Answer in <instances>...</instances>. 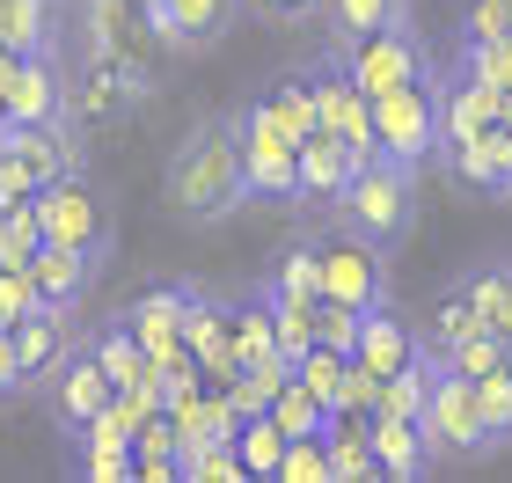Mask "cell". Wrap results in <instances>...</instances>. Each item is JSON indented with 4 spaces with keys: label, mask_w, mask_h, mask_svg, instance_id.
<instances>
[{
    "label": "cell",
    "mask_w": 512,
    "mask_h": 483,
    "mask_svg": "<svg viewBox=\"0 0 512 483\" xmlns=\"http://www.w3.org/2000/svg\"><path fill=\"white\" fill-rule=\"evenodd\" d=\"M249 169H242V140H235V118H198L191 132L176 140L169 169H161V213L176 227H220L249 205Z\"/></svg>",
    "instance_id": "1"
},
{
    "label": "cell",
    "mask_w": 512,
    "mask_h": 483,
    "mask_svg": "<svg viewBox=\"0 0 512 483\" xmlns=\"http://www.w3.org/2000/svg\"><path fill=\"white\" fill-rule=\"evenodd\" d=\"M330 227H344V235H359L374 249H395L417 227V169L395 154H366L352 183H344V198L330 205Z\"/></svg>",
    "instance_id": "2"
},
{
    "label": "cell",
    "mask_w": 512,
    "mask_h": 483,
    "mask_svg": "<svg viewBox=\"0 0 512 483\" xmlns=\"http://www.w3.org/2000/svg\"><path fill=\"white\" fill-rule=\"evenodd\" d=\"M227 118H235V140H242L249 191H256V198L293 205V198H300V140L271 118V103H264V96H242L235 110H227Z\"/></svg>",
    "instance_id": "3"
},
{
    "label": "cell",
    "mask_w": 512,
    "mask_h": 483,
    "mask_svg": "<svg viewBox=\"0 0 512 483\" xmlns=\"http://www.w3.org/2000/svg\"><path fill=\"white\" fill-rule=\"evenodd\" d=\"M37 213H44V242L81 249V257H96V264L110 257V235H118V220H110V198L88 183V169L44 183V191H37Z\"/></svg>",
    "instance_id": "4"
},
{
    "label": "cell",
    "mask_w": 512,
    "mask_h": 483,
    "mask_svg": "<svg viewBox=\"0 0 512 483\" xmlns=\"http://www.w3.org/2000/svg\"><path fill=\"white\" fill-rule=\"evenodd\" d=\"M425 432H432L439 462H476V454H491V447H498L491 418H483V388H476L469 374H454V366H439V374H432Z\"/></svg>",
    "instance_id": "5"
},
{
    "label": "cell",
    "mask_w": 512,
    "mask_h": 483,
    "mask_svg": "<svg viewBox=\"0 0 512 483\" xmlns=\"http://www.w3.org/2000/svg\"><path fill=\"white\" fill-rule=\"evenodd\" d=\"M374 132H381V154L410 161V169L439 161V81H410L374 96Z\"/></svg>",
    "instance_id": "6"
},
{
    "label": "cell",
    "mask_w": 512,
    "mask_h": 483,
    "mask_svg": "<svg viewBox=\"0 0 512 483\" xmlns=\"http://www.w3.org/2000/svg\"><path fill=\"white\" fill-rule=\"evenodd\" d=\"M344 66L359 74L366 96H388V88L432 81V52H425V37H417L410 22H388V30H374L366 44H352V52H344Z\"/></svg>",
    "instance_id": "7"
},
{
    "label": "cell",
    "mask_w": 512,
    "mask_h": 483,
    "mask_svg": "<svg viewBox=\"0 0 512 483\" xmlns=\"http://www.w3.org/2000/svg\"><path fill=\"white\" fill-rule=\"evenodd\" d=\"M388 249H374V242H359V235H337L322 242V301H344V308H381L388 301Z\"/></svg>",
    "instance_id": "8"
},
{
    "label": "cell",
    "mask_w": 512,
    "mask_h": 483,
    "mask_svg": "<svg viewBox=\"0 0 512 483\" xmlns=\"http://www.w3.org/2000/svg\"><path fill=\"white\" fill-rule=\"evenodd\" d=\"M44 403H52V425L74 440V432L88 425V418H103L110 403H118V381H110V366H103V352L81 337V352L52 374V388H44Z\"/></svg>",
    "instance_id": "9"
},
{
    "label": "cell",
    "mask_w": 512,
    "mask_h": 483,
    "mask_svg": "<svg viewBox=\"0 0 512 483\" xmlns=\"http://www.w3.org/2000/svg\"><path fill=\"white\" fill-rule=\"evenodd\" d=\"M74 469L96 476V483H132L139 476V418H132L125 396L74 432Z\"/></svg>",
    "instance_id": "10"
},
{
    "label": "cell",
    "mask_w": 512,
    "mask_h": 483,
    "mask_svg": "<svg viewBox=\"0 0 512 483\" xmlns=\"http://www.w3.org/2000/svg\"><path fill=\"white\" fill-rule=\"evenodd\" d=\"M81 337L88 330L74 322V308H37V315L15 322V352H22V381H30V396L52 388V374L81 352Z\"/></svg>",
    "instance_id": "11"
},
{
    "label": "cell",
    "mask_w": 512,
    "mask_h": 483,
    "mask_svg": "<svg viewBox=\"0 0 512 483\" xmlns=\"http://www.w3.org/2000/svg\"><path fill=\"white\" fill-rule=\"evenodd\" d=\"M498 118H505V88H491L483 74H469V66L454 59V74L439 81V147L476 140V132H491Z\"/></svg>",
    "instance_id": "12"
},
{
    "label": "cell",
    "mask_w": 512,
    "mask_h": 483,
    "mask_svg": "<svg viewBox=\"0 0 512 483\" xmlns=\"http://www.w3.org/2000/svg\"><path fill=\"white\" fill-rule=\"evenodd\" d=\"M439 169H447L461 191H483V198H512V125L498 118L491 132L461 147H439Z\"/></svg>",
    "instance_id": "13"
},
{
    "label": "cell",
    "mask_w": 512,
    "mask_h": 483,
    "mask_svg": "<svg viewBox=\"0 0 512 483\" xmlns=\"http://www.w3.org/2000/svg\"><path fill=\"white\" fill-rule=\"evenodd\" d=\"M242 15H249V0H169L154 15V30L169 52H213V44H227V30Z\"/></svg>",
    "instance_id": "14"
},
{
    "label": "cell",
    "mask_w": 512,
    "mask_h": 483,
    "mask_svg": "<svg viewBox=\"0 0 512 483\" xmlns=\"http://www.w3.org/2000/svg\"><path fill=\"white\" fill-rule=\"evenodd\" d=\"M74 110V88H66L59 59L52 52H30L15 66V88H8V125H59Z\"/></svg>",
    "instance_id": "15"
},
{
    "label": "cell",
    "mask_w": 512,
    "mask_h": 483,
    "mask_svg": "<svg viewBox=\"0 0 512 483\" xmlns=\"http://www.w3.org/2000/svg\"><path fill=\"white\" fill-rule=\"evenodd\" d=\"M359 154L337 140V132H308L300 140V198L293 205H315V213H330V205L344 198V183H352Z\"/></svg>",
    "instance_id": "16"
},
{
    "label": "cell",
    "mask_w": 512,
    "mask_h": 483,
    "mask_svg": "<svg viewBox=\"0 0 512 483\" xmlns=\"http://www.w3.org/2000/svg\"><path fill=\"white\" fill-rule=\"evenodd\" d=\"M352 359H359V366H374V374L388 381V374H403L410 359H425V337H417L410 322L381 301V308H366V315H359V344H352Z\"/></svg>",
    "instance_id": "17"
},
{
    "label": "cell",
    "mask_w": 512,
    "mask_h": 483,
    "mask_svg": "<svg viewBox=\"0 0 512 483\" xmlns=\"http://www.w3.org/2000/svg\"><path fill=\"white\" fill-rule=\"evenodd\" d=\"M374 454H381V476H395V483L432 476V462H439L425 418H388V410H374Z\"/></svg>",
    "instance_id": "18"
},
{
    "label": "cell",
    "mask_w": 512,
    "mask_h": 483,
    "mask_svg": "<svg viewBox=\"0 0 512 483\" xmlns=\"http://www.w3.org/2000/svg\"><path fill=\"white\" fill-rule=\"evenodd\" d=\"M191 301H198V286H154V293H139V301L125 308V322H132V337L161 359V352H176V344H183Z\"/></svg>",
    "instance_id": "19"
},
{
    "label": "cell",
    "mask_w": 512,
    "mask_h": 483,
    "mask_svg": "<svg viewBox=\"0 0 512 483\" xmlns=\"http://www.w3.org/2000/svg\"><path fill=\"white\" fill-rule=\"evenodd\" d=\"M30 279H37V301H44V308H81L88 286H96V257L44 242L37 257H30Z\"/></svg>",
    "instance_id": "20"
},
{
    "label": "cell",
    "mask_w": 512,
    "mask_h": 483,
    "mask_svg": "<svg viewBox=\"0 0 512 483\" xmlns=\"http://www.w3.org/2000/svg\"><path fill=\"white\" fill-rule=\"evenodd\" d=\"M8 147H15L22 161H30L37 191L81 169V147H74V132H66V118H59V125H8Z\"/></svg>",
    "instance_id": "21"
},
{
    "label": "cell",
    "mask_w": 512,
    "mask_h": 483,
    "mask_svg": "<svg viewBox=\"0 0 512 483\" xmlns=\"http://www.w3.org/2000/svg\"><path fill=\"white\" fill-rule=\"evenodd\" d=\"M322 37H330V52H352V44H366L374 30H388V22H410L403 0H322Z\"/></svg>",
    "instance_id": "22"
},
{
    "label": "cell",
    "mask_w": 512,
    "mask_h": 483,
    "mask_svg": "<svg viewBox=\"0 0 512 483\" xmlns=\"http://www.w3.org/2000/svg\"><path fill=\"white\" fill-rule=\"evenodd\" d=\"M256 96L271 103V118L293 132V140H308V132H322V103H315V66H286V74H271Z\"/></svg>",
    "instance_id": "23"
},
{
    "label": "cell",
    "mask_w": 512,
    "mask_h": 483,
    "mask_svg": "<svg viewBox=\"0 0 512 483\" xmlns=\"http://www.w3.org/2000/svg\"><path fill=\"white\" fill-rule=\"evenodd\" d=\"M264 293H271V301L315 308L322 301V242H286V249H278L271 271H264Z\"/></svg>",
    "instance_id": "24"
},
{
    "label": "cell",
    "mask_w": 512,
    "mask_h": 483,
    "mask_svg": "<svg viewBox=\"0 0 512 483\" xmlns=\"http://www.w3.org/2000/svg\"><path fill=\"white\" fill-rule=\"evenodd\" d=\"M88 344L103 352V366H110V381H118V388H132V381H154V374H161V366H154V352L132 337V322H125V315L96 322V330H88Z\"/></svg>",
    "instance_id": "25"
},
{
    "label": "cell",
    "mask_w": 512,
    "mask_h": 483,
    "mask_svg": "<svg viewBox=\"0 0 512 483\" xmlns=\"http://www.w3.org/2000/svg\"><path fill=\"white\" fill-rule=\"evenodd\" d=\"M330 476H337V483H366V476H381L374 418H330Z\"/></svg>",
    "instance_id": "26"
},
{
    "label": "cell",
    "mask_w": 512,
    "mask_h": 483,
    "mask_svg": "<svg viewBox=\"0 0 512 483\" xmlns=\"http://www.w3.org/2000/svg\"><path fill=\"white\" fill-rule=\"evenodd\" d=\"M139 476L147 483H183V432H176L169 410L139 418Z\"/></svg>",
    "instance_id": "27"
},
{
    "label": "cell",
    "mask_w": 512,
    "mask_h": 483,
    "mask_svg": "<svg viewBox=\"0 0 512 483\" xmlns=\"http://www.w3.org/2000/svg\"><path fill=\"white\" fill-rule=\"evenodd\" d=\"M235 447H242V469H249V476H271V483H278V462H286L293 432L278 425L271 410H256V418H242V432H235Z\"/></svg>",
    "instance_id": "28"
},
{
    "label": "cell",
    "mask_w": 512,
    "mask_h": 483,
    "mask_svg": "<svg viewBox=\"0 0 512 483\" xmlns=\"http://www.w3.org/2000/svg\"><path fill=\"white\" fill-rule=\"evenodd\" d=\"M0 44L8 52H52V0H0Z\"/></svg>",
    "instance_id": "29"
},
{
    "label": "cell",
    "mask_w": 512,
    "mask_h": 483,
    "mask_svg": "<svg viewBox=\"0 0 512 483\" xmlns=\"http://www.w3.org/2000/svg\"><path fill=\"white\" fill-rule=\"evenodd\" d=\"M271 418H278V425H286V432H293V440H315V432H330V418H337V410H330V403H322V396H315V388H308V381H300V374H293L286 388H278V403H271Z\"/></svg>",
    "instance_id": "30"
},
{
    "label": "cell",
    "mask_w": 512,
    "mask_h": 483,
    "mask_svg": "<svg viewBox=\"0 0 512 483\" xmlns=\"http://www.w3.org/2000/svg\"><path fill=\"white\" fill-rule=\"evenodd\" d=\"M469 330H491V322H483V315H476V301H469V293H461V286H447V293H439V308H432V330H425V352H454V344H461V337H469Z\"/></svg>",
    "instance_id": "31"
},
{
    "label": "cell",
    "mask_w": 512,
    "mask_h": 483,
    "mask_svg": "<svg viewBox=\"0 0 512 483\" xmlns=\"http://www.w3.org/2000/svg\"><path fill=\"white\" fill-rule=\"evenodd\" d=\"M37 249H44V213H37V198L0 205V264H30Z\"/></svg>",
    "instance_id": "32"
},
{
    "label": "cell",
    "mask_w": 512,
    "mask_h": 483,
    "mask_svg": "<svg viewBox=\"0 0 512 483\" xmlns=\"http://www.w3.org/2000/svg\"><path fill=\"white\" fill-rule=\"evenodd\" d=\"M461 293L476 301V315L491 322V330H505V322H512V264H476L469 279H461Z\"/></svg>",
    "instance_id": "33"
},
{
    "label": "cell",
    "mask_w": 512,
    "mask_h": 483,
    "mask_svg": "<svg viewBox=\"0 0 512 483\" xmlns=\"http://www.w3.org/2000/svg\"><path fill=\"white\" fill-rule=\"evenodd\" d=\"M439 366H454V374H469V381L498 374V366H505V330H469L454 352H439Z\"/></svg>",
    "instance_id": "34"
},
{
    "label": "cell",
    "mask_w": 512,
    "mask_h": 483,
    "mask_svg": "<svg viewBox=\"0 0 512 483\" xmlns=\"http://www.w3.org/2000/svg\"><path fill=\"white\" fill-rule=\"evenodd\" d=\"M249 469H242V447L235 440H205V447H191L183 454V483H242Z\"/></svg>",
    "instance_id": "35"
},
{
    "label": "cell",
    "mask_w": 512,
    "mask_h": 483,
    "mask_svg": "<svg viewBox=\"0 0 512 483\" xmlns=\"http://www.w3.org/2000/svg\"><path fill=\"white\" fill-rule=\"evenodd\" d=\"M278 483H337V476H330V432H315V440H293L286 462H278Z\"/></svg>",
    "instance_id": "36"
},
{
    "label": "cell",
    "mask_w": 512,
    "mask_h": 483,
    "mask_svg": "<svg viewBox=\"0 0 512 483\" xmlns=\"http://www.w3.org/2000/svg\"><path fill=\"white\" fill-rule=\"evenodd\" d=\"M461 66H469V74H483L491 88H505V96H512V37H483V44H461Z\"/></svg>",
    "instance_id": "37"
},
{
    "label": "cell",
    "mask_w": 512,
    "mask_h": 483,
    "mask_svg": "<svg viewBox=\"0 0 512 483\" xmlns=\"http://www.w3.org/2000/svg\"><path fill=\"white\" fill-rule=\"evenodd\" d=\"M37 308H44V301H37L30 264H0V322L15 330V322H22V315H37Z\"/></svg>",
    "instance_id": "38"
},
{
    "label": "cell",
    "mask_w": 512,
    "mask_h": 483,
    "mask_svg": "<svg viewBox=\"0 0 512 483\" xmlns=\"http://www.w3.org/2000/svg\"><path fill=\"white\" fill-rule=\"evenodd\" d=\"M476 388H483V418H491L498 447H505V440H512V366H498V374H483Z\"/></svg>",
    "instance_id": "39"
},
{
    "label": "cell",
    "mask_w": 512,
    "mask_h": 483,
    "mask_svg": "<svg viewBox=\"0 0 512 483\" xmlns=\"http://www.w3.org/2000/svg\"><path fill=\"white\" fill-rule=\"evenodd\" d=\"M22 198H37V176H30V161L8 147V132H0V205H22Z\"/></svg>",
    "instance_id": "40"
},
{
    "label": "cell",
    "mask_w": 512,
    "mask_h": 483,
    "mask_svg": "<svg viewBox=\"0 0 512 483\" xmlns=\"http://www.w3.org/2000/svg\"><path fill=\"white\" fill-rule=\"evenodd\" d=\"M249 15L278 22V30H300V22H315V15H322V0H249Z\"/></svg>",
    "instance_id": "41"
},
{
    "label": "cell",
    "mask_w": 512,
    "mask_h": 483,
    "mask_svg": "<svg viewBox=\"0 0 512 483\" xmlns=\"http://www.w3.org/2000/svg\"><path fill=\"white\" fill-rule=\"evenodd\" d=\"M8 396H30V381H22V352H15V330L0 322V403Z\"/></svg>",
    "instance_id": "42"
},
{
    "label": "cell",
    "mask_w": 512,
    "mask_h": 483,
    "mask_svg": "<svg viewBox=\"0 0 512 483\" xmlns=\"http://www.w3.org/2000/svg\"><path fill=\"white\" fill-rule=\"evenodd\" d=\"M132 8H139V15H147V22H154L161 8H169V0H132Z\"/></svg>",
    "instance_id": "43"
},
{
    "label": "cell",
    "mask_w": 512,
    "mask_h": 483,
    "mask_svg": "<svg viewBox=\"0 0 512 483\" xmlns=\"http://www.w3.org/2000/svg\"><path fill=\"white\" fill-rule=\"evenodd\" d=\"M505 366H512V322H505Z\"/></svg>",
    "instance_id": "44"
}]
</instances>
